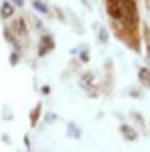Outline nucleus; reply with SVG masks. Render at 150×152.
<instances>
[{
    "label": "nucleus",
    "mask_w": 150,
    "mask_h": 152,
    "mask_svg": "<svg viewBox=\"0 0 150 152\" xmlns=\"http://www.w3.org/2000/svg\"><path fill=\"white\" fill-rule=\"evenodd\" d=\"M2 14H4V16H10V6H8V4H4V12H2Z\"/></svg>",
    "instance_id": "3"
},
{
    "label": "nucleus",
    "mask_w": 150,
    "mask_h": 152,
    "mask_svg": "<svg viewBox=\"0 0 150 152\" xmlns=\"http://www.w3.org/2000/svg\"><path fill=\"white\" fill-rule=\"evenodd\" d=\"M122 132L128 136V140H134V138H136V132H134V130H130L128 126H122Z\"/></svg>",
    "instance_id": "2"
},
{
    "label": "nucleus",
    "mask_w": 150,
    "mask_h": 152,
    "mask_svg": "<svg viewBox=\"0 0 150 152\" xmlns=\"http://www.w3.org/2000/svg\"><path fill=\"white\" fill-rule=\"evenodd\" d=\"M140 82L144 86H150V70H146V68L140 70Z\"/></svg>",
    "instance_id": "1"
},
{
    "label": "nucleus",
    "mask_w": 150,
    "mask_h": 152,
    "mask_svg": "<svg viewBox=\"0 0 150 152\" xmlns=\"http://www.w3.org/2000/svg\"><path fill=\"white\" fill-rule=\"evenodd\" d=\"M148 56H150V46H148Z\"/></svg>",
    "instance_id": "4"
}]
</instances>
